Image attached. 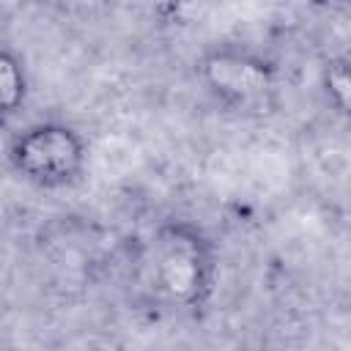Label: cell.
Returning <instances> with one entry per match:
<instances>
[{
  "instance_id": "6da1fadb",
  "label": "cell",
  "mask_w": 351,
  "mask_h": 351,
  "mask_svg": "<svg viewBox=\"0 0 351 351\" xmlns=\"http://www.w3.org/2000/svg\"><path fill=\"white\" fill-rule=\"evenodd\" d=\"M8 159L27 184L58 189L74 184L82 176L88 148L77 129L58 121H41L22 129L11 140Z\"/></svg>"
},
{
  "instance_id": "7a4b0ae2",
  "label": "cell",
  "mask_w": 351,
  "mask_h": 351,
  "mask_svg": "<svg viewBox=\"0 0 351 351\" xmlns=\"http://www.w3.org/2000/svg\"><path fill=\"white\" fill-rule=\"evenodd\" d=\"M154 282L165 299L181 307L200 304L214 282V250L189 225H170L156 239Z\"/></svg>"
},
{
  "instance_id": "3957f363",
  "label": "cell",
  "mask_w": 351,
  "mask_h": 351,
  "mask_svg": "<svg viewBox=\"0 0 351 351\" xmlns=\"http://www.w3.org/2000/svg\"><path fill=\"white\" fill-rule=\"evenodd\" d=\"M197 69L206 88L225 104H252L274 88V66L250 52L214 49Z\"/></svg>"
},
{
  "instance_id": "277c9868",
  "label": "cell",
  "mask_w": 351,
  "mask_h": 351,
  "mask_svg": "<svg viewBox=\"0 0 351 351\" xmlns=\"http://www.w3.org/2000/svg\"><path fill=\"white\" fill-rule=\"evenodd\" d=\"M25 96H27L25 66L11 49H3L0 52V107L3 112L14 115L25 104Z\"/></svg>"
},
{
  "instance_id": "5b68a950",
  "label": "cell",
  "mask_w": 351,
  "mask_h": 351,
  "mask_svg": "<svg viewBox=\"0 0 351 351\" xmlns=\"http://www.w3.org/2000/svg\"><path fill=\"white\" fill-rule=\"evenodd\" d=\"M326 90L335 104L351 115V63H332L326 69Z\"/></svg>"
}]
</instances>
